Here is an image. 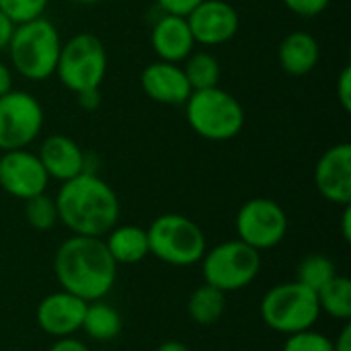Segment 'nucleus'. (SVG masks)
I'll return each mask as SVG.
<instances>
[{
	"label": "nucleus",
	"instance_id": "1",
	"mask_svg": "<svg viewBox=\"0 0 351 351\" xmlns=\"http://www.w3.org/2000/svg\"><path fill=\"white\" fill-rule=\"evenodd\" d=\"M53 202L58 208V222L72 234L103 239L119 224V197L113 187L93 171H84L74 179L64 181Z\"/></svg>",
	"mask_w": 351,
	"mask_h": 351
},
{
	"label": "nucleus",
	"instance_id": "2",
	"mask_svg": "<svg viewBox=\"0 0 351 351\" xmlns=\"http://www.w3.org/2000/svg\"><path fill=\"white\" fill-rule=\"evenodd\" d=\"M53 274L62 290L84 302H95L113 290L117 263L109 255L103 239L72 234L53 255Z\"/></svg>",
	"mask_w": 351,
	"mask_h": 351
},
{
	"label": "nucleus",
	"instance_id": "3",
	"mask_svg": "<svg viewBox=\"0 0 351 351\" xmlns=\"http://www.w3.org/2000/svg\"><path fill=\"white\" fill-rule=\"evenodd\" d=\"M6 49L10 66L16 74H21L27 80L41 82L56 74L62 39L56 25L49 19L39 16L14 25Z\"/></svg>",
	"mask_w": 351,
	"mask_h": 351
},
{
	"label": "nucleus",
	"instance_id": "4",
	"mask_svg": "<svg viewBox=\"0 0 351 351\" xmlns=\"http://www.w3.org/2000/svg\"><path fill=\"white\" fill-rule=\"evenodd\" d=\"M185 117L189 128L210 142H228L245 128L241 101L220 86L193 90L185 101Z\"/></svg>",
	"mask_w": 351,
	"mask_h": 351
},
{
	"label": "nucleus",
	"instance_id": "5",
	"mask_svg": "<svg viewBox=\"0 0 351 351\" xmlns=\"http://www.w3.org/2000/svg\"><path fill=\"white\" fill-rule=\"evenodd\" d=\"M259 315L265 327L288 337L313 329L323 313L317 300V292L294 280L269 288L261 298Z\"/></svg>",
	"mask_w": 351,
	"mask_h": 351
},
{
	"label": "nucleus",
	"instance_id": "6",
	"mask_svg": "<svg viewBox=\"0 0 351 351\" xmlns=\"http://www.w3.org/2000/svg\"><path fill=\"white\" fill-rule=\"evenodd\" d=\"M146 234L150 255L173 267L197 265L208 251L204 230L183 214H160L150 222Z\"/></svg>",
	"mask_w": 351,
	"mask_h": 351
},
{
	"label": "nucleus",
	"instance_id": "7",
	"mask_svg": "<svg viewBox=\"0 0 351 351\" xmlns=\"http://www.w3.org/2000/svg\"><path fill=\"white\" fill-rule=\"evenodd\" d=\"M56 74L74 95L99 90L107 74V51L93 33H76L62 43Z\"/></svg>",
	"mask_w": 351,
	"mask_h": 351
},
{
	"label": "nucleus",
	"instance_id": "8",
	"mask_svg": "<svg viewBox=\"0 0 351 351\" xmlns=\"http://www.w3.org/2000/svg\"><path fill=\"white\" fill-rule=\"evenodd\" d=\"M204 284L228 294L251 286L261 271V253L243 241H224L202 257Z\"/></svg>",
	"mask_w": 351,
	"mask_h": 351
},
{
	"label": "nucleus",
	"instance_id": "9",
	"mask_svg": "<svg viewBox=\"0 0 351 351\" xmlns=\"http://www.w3.org/2000/svg\"><path fill=\"white\" fill-rule=\"evenodd\" d=\"M239 241L255 251H269L278 247L288 234L286 210L269 197H253L241 206L234 218Z\"/></svg>",
	"mask_w": 351,
	"mask_h": 351
},
{
	"label": "nucleus",
	"instance_id": "10",
	"mask_svg": "<svg viewBox=\"0 0 351 351\" xmlns=\"http://www.w3.org/2000/svg\"><path fill=\"white\" fill-rule=\"evenodd\" d=\"M43 107L27 90H8L0 97V150H21L33 144L43 130Z\"/></svg>",
	"mask_w": 351,
	"mask_h": 351
},
{
	"label": "nucleus",
	"instance_id": "11",
	"mask_svg": "<svg viewBox=\"0 0 351 351\" xmlns=\"http://www.w3.org/2000/svg\"><path fill=\"white\" fill-rule=\"evenodd\" d=\"M49 177L35 152L27 148L8 150L0 156V187L14 199H29L45 193Z\"/></svg>",
	"mask_w": 351,
	"mask_h": 351
},
{
	"label": "nucleus",
	"instance_id": "12",
	"mask_svg": "<svg viewBox=\"0 0 351 351\" xmlns=\"http://www.w3.org/2000/svg\"><path fill=\"white\" fill-rule=\"evenodd\" d=\"M185 19L195 43L206 47L228 43L241 27L239 10L228 0H202Z\"/></svg>",
	"mask_w": 351,
	"mask_h": 351
},
{
	"label": "nucleus",
	"instance_id": "13",
	"mask_svg": "<svg viewBox=\"0 0 351 351\" xmlns=\"http://www.w3.org/2000/svg\"><path fill=\"white\" fill-rule=\"evenodd\" d=\"M317 191L335 206L351 204V144L339 142L327 148L315 167Z\"/></svg>",
	"mask_w": 351,
	"mask_h": 351
},
{
	"label": "nucleus",
	"instance_id": "14",
	"mask_svg": "<svg viewBox=\"0 0 351 351\" xmlns=\"http://www.w3.org/2000/svg\"><path fill=\"white\" fill-rule=\"evenodd\" d=\"M86 304L88 302H84L82 298L66 290H58V292L47 294L37 304L35 321L39 329L49 337H56V339L72 337L74 333L82 329Z\"/></svg>",
	"mask_w": 351,
	"mask_h": 351
},
{
	"label": "nucleus",
	"instance_id": "15",
	"mask_svg": "<svg viewBox=\"0 0 351 351\" xmlns=\"http://www.w3.org/2000/svg\"><path fill=\"white\" fill-rule=\"evenodd\" d=\"M140 84L144 95L160 105H185V101L193 93L181 64L162 60L152 62L142 70Z\"/></svg>",
	"mask_w": 351,
	"mask_h": 351
},
{
	"label": "nucleus",
	"instance_id": "16",
	"mask_svg": "<svg viewBox=\"0 0 351 351\" xmlns=\"http://www.w3.org/2000/svg\"><path fill=\"white\" fill-rule=\"evenodd\" d=\"M45 173L49 179H56L60 183L74 179L76 175L88 171V158L84 150L68 136L64 134H51L47 136L37 152Z\"/></svg>",
	"mask_w": 351,
	"mask_h": 351
},
{
	"label": "nucleus",
	"instance_id": "17",
	"mask_svg": "<svg viewBox=\"0 0 351 351\" xmlns=\"http://www.w3.org/2000/svg\"><path fill=\"white\" fill-rule=\"evenodd\" d=\"M150 43L158 60L173 64L185 62L195 47V39L191 35L187 19L169 12H162V16H158L152 25Z\"/></svg>",
	"mask_w": 351,
	"mask_h": 351
},
{
	"label": "nucleus",
	"instance_id": "18",
	"mask_svg": "<svg viewBox=\"0 0 351 351\" xmlns=\"http://www.w3.org/2000/svg\"><path fill=\"white\" fill-rule=\"evenodd\" d=\"M321 60V43L313 33L292 31L288 33L278 47L280 68L290 76L311 74Z\"/></svg>",
	"mask_w": 351,
	"mask_h": 351
},
{
	"label": "nucleus",
	"instance_id": "19",
	"mask_svg": "<svg viewBox=\"0 0 351 351\" xmlns=\"http://www.w3.org/2000/svg\"><path fill=\"white\" fill-rule=\"evenodd\" d=\"M103 241L117 265H136L150 255L146 228L134 224H115Z\"/></svg>",
	"mask_w": 351,
	"mask_h": 351
},
{
	"label": "nucleus",
	"instance_id": "20",
	"mask_svg": "<svg viewBox=\"0 0 351 351\" xmlns=\"http://www.w3.org/2000/svg\"><path fill=\"white\" fill-rule=\"evenodd\" d=\"M224 311H226V294L208 284L195 288L187 298V315L195 325L212 327L222 319Z\"/></svg>",
	"mask_w": 351,
	"mask_h": 351
},
{
	"label": "nucleus",
	"instance_id": "21",
	"mask_svg": "<svg viewBox=\"0 0 351 351\" xmlns=\"http://www.w3.org/2000/svg\"><path fill=\"white\" fill-rule=\"evenodd\" d=\"M80 331L95 341H113L121 333V315L103 300L88 302Z\"/></svg>",
	"mask_w": 351,
	"mask_h": 351
},
{
	"label": "nucleus",
	"instance_id": "22",
	"mask_svg": "<svg viewBox=\"0 0 351 351\" xmlns=\"http://www.w3.org/2000/svg\"><path fill=\"white\" fill-rule=\"evenodd\" d=\"M317 300L321 306V313L329 315L335 321L348 323L351 319V282L346 276H335L331 282H327L319 292Z\"/></svg>",
	"mask_w": 351,
	"mask_h": 351
},
{
	"label": "nucleus",
	"instance_id": "23",
	"mask_svg": "<svg viewBox=\"0 0 351 351\" xmlns=\"http://www.w3.org/2000/svg\"><path fill=\"white\" fill-rule=\"evenodd\" d=\"M181 68L187 76L191 90H204V88L220 86L222 68H220L218 58L210 51H193L183 62Z\"/></svg>",
	"mask_w": 351,
	"mask_h": 351
},
{
	"label": "nucleus",
	"instance_id": "24",
	"mask_svg": "<svg viewBox=\"0 0 351 351\" xmlns=\"http://www.w3.org/2000/svg\"><path fill=\"white\" fill-rule=\"evenodd\" d=\"M335 276H337L335 263L327 255H319V253L304 257L296 269V282L311 288L313 292H319Z\"/></svg>",
	"mask_w": 351,
	"mask_h": 351
},
{
	"label": "nucleus",
	"instance_id": "25",
	"mask_svg": "<svg viewBox=\"0 0 351 351\" xmlns=\"http://www.w3.org/2000/svg\"><path fill=\"white\" fill-rule=\"evenodd\" d=\"M25 220L31 228L45 232L58 224V208L53 197L47 193H39L35 197L25 199Z\"/></svg>",
	"mask_w": 351,
	"mask_h": 351
},
{
	"label": "nucleus",
	"instance_id": "26",
	"mask_svg": "<svg viewBox=\"0 0 351 351\" xmlns=\"http://www.w3.org/2000/svg\"><path fill=\"white\" fill-rule=\"evenodd\" d=\"M49 0H0V10L14 23H27L43 16Z\"/></svg>",
	"mask_w": 351,
	"mask_h": 351
},
{
	"label": "nucleus",
	"instance_id": "27",
	"mask_svg": "<svg viewBox=\"0 0 351 351\" xmlns=\"http://www.w3.org/2000/svg\"><path fill=\"white\" fill-rule=\"evenodd\" d=\"M282 351H333V339L315 329L288 335Z\"/></svg>",
	"mask_w": 351,
	"mask_h": 351
},
{
	"label": "nucleus",
	"instance_id": "28",
	"mask_svg": "<svg viewBox=\"0 0 351 351\" xmlns=\"http://www.w3.org/2000/svg\"><path fill=\"white\" fill-rule=\"evenodd\" d=\"M282 2L290 12L302 19H315L323 14L331 4V0H282Z\"/></svg>",
	"mask_w": 351,
	"mask_h": 351
},
{
	"label": "nucleus",
	"instance_id": "29",
	"mask_svg": "<svg viewBox=\"0 0 351 351\" xmlns=\"http://www.w3.org/2000/svg\"><path fill=\"white\" fill-rule=\"evenodd\" d=\"M337 99L346 113L351 111V68L346 66L337 78Z\"/></svg>",
	"mask_w": 351,
	"mask_h": 351
},
{
	"label": "nucleus",
	"instance_id": "30",
	"mask_svg": "<svg viewBox=\"0 0 351 351\" xmlns=\"http://www.w3.org/2000/svg\"><path fill=\"white\" fill-rule=\"evenodd\" d=\"M162 12L169 14H179V16H187L202 0H156Z\"/></svg>",
	"mask_w": 351,
	"mask_h": 351
},
{
	"label": "nucleus",
	"instance_id": "31",
	"mask_svg": "<svg viewBox=\"0 0 351 351\" xmlns=\"http://www.w3.org/2000/svg\"><path fill=\"white\" fill-rule=\"evenodd\" d=\"M47 351H90L86 348V343H82L80 339L76 337H62V339H56L51 343V348Z\"/></svg>",
	"mask_w": 351,
	"mask_h": 351
},
{
	"label": "nucleus",
	"instance_id": "32",
	"mask_svg": "<svg viewBox=\"0 0 351 351\" xmlns=\"http://www.w3.org/2000/svg\"><path fill=\"white\" fill-rule=\"evenodd\" d=\"M14 31V23L0 10V51L6 49L8 41H10V35Z\"/></svg>",
	"mask_w": 351,
	"mask_h": 351
},
{
	"label": "nucleus",
	"instance_id": "33",
	"mask_svg": "<svg viewBox=\"0 0 351 351\" xmlns=\"http://www.w3.org/2000/svg\"><path fill=\"white\" fill-rule=\"evenodd\" d=\"M333 351H351V325L350 321L343 325L339 335L333 341Z\"/></svg>",
	"mask_w": 351,
	"mask_h": 351
},
{
	"label": "nucleus",
	"instance_id": "34",
	"mask_svg": "<svg viewBox=\"0 0 351 351\" xmlns=\"http://www.w3.org/2000/svg\"><path fill=\"white\" fill-rule=\"evenodd\" d=\"M8 90H12V70L4 62H0V97Z\"/></svg>",
	"mask_w": 351,
	"mask_h": 351
},
{
	"label": "nucleus",
	"instance_id": "35",
	"mask_svg": "<svg viewBox=\"0 0 351 351\" xmlns=\"http://www.w3.org/2000/svg\"><path fill=\"white\" fill-rule=\"evenodd\" d=\"M341 237L346 243L351 241V204L343 206V214H341Z\"/></svg>",
	"mask_w": 351,
	"mask_h": 351
},
{
	"label": "nucleus",
	"instance_id": "36",
	"mask_svg": "<svg viewBox=\"0 0 351 351\" xmlns=\"http://www.w3.org/2000/svg\"><path fill=\"white\" fill-rule=\"evenodd\" d=\"M80 99V105L86 107V109H95L99 105V90H88V93H82L78 95Z\"/></svg>",
	"mask_w": 351,
	"mask_h": 351
},
{
	"label": "nucleus",
	"instance_id": "37",
	"mask_svg": "<svg viewBox=\"0 0 351 351\" xmlns=\"http://www.w3.org/2000/svg\"><path fill=\"white\" fill-rule=\"evenodd\" d=\"M156 351H191L185 343H181V341H175V339H171V341H165V343H160L158 346V350Z\"/></svg>",
	"mask_w": 351,
	"mask_h": 351
},
{
	"label": "nucleus",
	"instance_id": "38",
	"mask_svg": "<svg viewBox=\"0 0 351 351\" xmlns=\"http://www.w3.org/2000/svg\"><path fill=\"white\" fill-rule=\"evenodd\" d=\"M74 4H80V6H93V4H99L101 0H70Z\"/></svg>",
	"mask_w": 351,
	"mask_h": 351
}]
</instances>
